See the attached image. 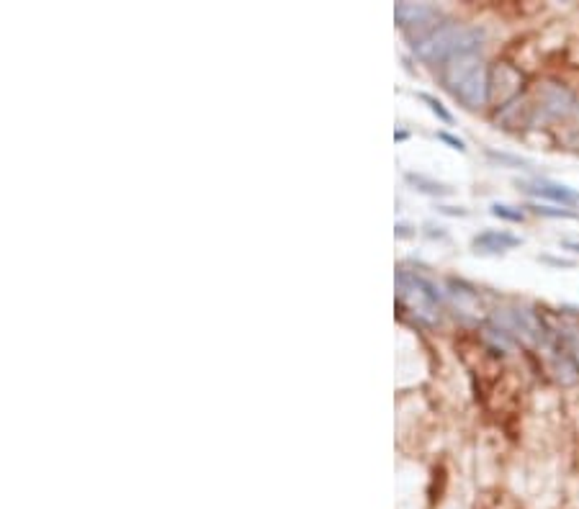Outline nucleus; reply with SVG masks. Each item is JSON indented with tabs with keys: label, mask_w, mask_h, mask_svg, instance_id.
Segmentation results:
<instances>
[{
	"label": "nucleus",
	"mask_w": 579,
	"mask_h": 509,
	"mask_svg": "<svg viewBox=\"0 0 579 509\" xmlns=\"http://www.w3.org/2000/svg\"><path fill=\"white\" fill-rule=\"evenodd\" d=\"M523 245V240L505 229H484L482 235H477L472 240V247L482 254H497V252H507V250H515Z\"/></svg>",
	"instance_id": "9"
},
{
	"label": "nucleus",
	"mask_w": 579,
	"mask_h": 509,
	"mask_svg": "<svg viewBox=\"0 0 579 509\" xmlns=\"http://www.w3.org/2000/svg\"><path fill=\"white\" fill-rule=\"evenodd\" d=\"M440 8L432 6V3H397L394 8V18H397V26L404 31V36L415 44L423 36H427L432 28H438V18H440Z\"/></svg>",
	"instance_id": "3"
},
{
	"label": "nucleus",
	"mask_w": 579,
	"mask_h": 509,
	"mask_svg": "<svg viewBox=\"0 0 579 509\" xmlns=\"http://www.w3.org/2000/svg\"><path fill=\"white\" fill-rule=\"evenodd\" d=\"M520 191L528 195H536V198H546L551 203H559V206L569 208L579 203V191L569 186H561V183L553 181H536V183H518Z\"/></svg>",
	"instance_id": "8"
},
{
	"label": "nucleus",
	"mask_w": 579,
	"mask_h": 509,
	"mask_svg": "<svg viewBox=\"0 0 579 509\" xmlns=\"http://www.w3.org/2000/svg\"><path fill=\"white\" fill-rule=\"evenodd\" d=\"M404 181L410 183L415 191H420V193L425 195H432V198H443V195L453 193V188H448L445 183L432 181V178H427V175L423 173H404Z\"/></svg>",
	"instance_id": "10"
},
{
	"label": "nucleus",
	"mask_w": 579,
	"mask_h": 509,
	"mask_svg": "<svg viewBox=\"0 0 579 509\" xmlns=\"http://www.w3.org/2000/svg\"><path fill=\"white\" fill-rule=\"evenodd\" d=\"M487 157L494 160L502 168H531V160L520 157V154H510V152H497V149H487Z\"/></svg>",
	"instance_id": "13"
},
{
	"label": "nucleus",
	"mask_w": 579,
	"mask_h": 509,
	"mask_svg": "<svg viewBox=\"0 0 579 509\" xmlns=\"http://www.w3.org/2000/svg\"><path fill=\"white\" fill-rule=\"evenodd\" d=\"M394 232H397V237H412L410 224H397V227H394Z\"/></svg>",
	"instance_id": "18"
},
{
	"label": "nucleus",
	"mask_w": 579,
	"mask_h": 509,
	"mask_svg": "<svg viewBox=\"0 0 579 509\" xmlns=\"http://www.w3.org/2000/svg\"><path fill=\"white\" fill-rule=\"evenodd\" d=\"M397 283H399L402 296L418 301L420 316H425L427 322H435V319H438V314H440L438 309H440V301H443V294H440V289L435 286V283L423 278V275L407 273V270H399Z\"/></svg>",
	"instance_id": "4"
},
{
	"label": "nucleus",
	"mask_w": 579,
	"mask_h": 509,
	"mask_svg": "<svg viewBox=\"0 0 579 509\" xmlns=\"http://www.w3.org/2000/svg\"><path fill=\"white\" fill-rule=\"evenodd\" d=\"M435 136H438V139L443 141V144H448L451 149H458V152H466V141L461 139V136H453L451 132H438Z\"/></svg>",
	"instance_id": "15"
},
{
	"label": "nucleus",
	"mask_w": 579,
	"mask_h": 509,
	"mask_svg": "<svg viewBox=\"0 0 579 509\" xmlns=\"http://www.w3.org/2000/svg\"><path fill=\"white\" fill-rule=\"evenodd\" d=\"M564 247H566V250H572V252H577V254H579V242H564Z\"/></svg>",
	"instance_id": "19"
},
{
	"label": "nucleus",
	"mask_w": 579,
	"mask_h": 509,
	"mask_svg": "<svg viewBox=\"0 0 579 509\" xmlns=\"http://www.w3.org/2000/svg\"><path fill=\"white\" fill-rule=\"evenodd\" d=\"M440 82L469 111L489 103V70L479 54H464L440 68Z\"/></svg>",
	"instance_id": "2"
},
{
	"label": "nucleus",
	"mask_w": 579,
	"mask_h": 509,
	"mask_svg": "<svg viewBox=\"0 0 579 509\" xmlns=\"http://www.w3.org/2000/svg\"><path fill=\"white\" fill-rule=\"evenodd\" d=\"M523 73L515 70L512 65H497L489 73V101L499 103V108H505L507 103H512L515 98H520L523 90Z\"/></svg>",
	"instance_id": "7"
},
{
	"label": "nucleus",
	"mask_w": 579,
	"mask_h": 509,
	"mask_svg": "<svg viewBox=\"0 0 579 509\" xmlns=\"http://www.w3.org/2000/svg\"><path fill=\"white\" fill-rule=\"evenodd\" d=\"M538 260L553 268H574V260H564V257H553V254H538Z\"/></svg>",
	"instance_id": "16"
},
{
	"label": "nucleus",
	"mask_w": 579,
	"mask_h": 509,
	"mask_svg": "<svg viewBox=\"0 0 579 509\" xmlns=\"http://www.w3.org/2000/svg\"><path fill=\"white\" fill-rule=\"evenodd\" d=\"M536 216H543V219H579L577 211H569L564 206H543V203H533L528 206Z\"/></svg>",
	"instance_id": "12"
},
{
	"label": "nucleus",
	"mask_w": 579,
	"mask_h": 509,
	"mask_svg": "<svg viewBox=\"0 0 579 509\" xmlns=\"http://www.w3.org/2000/svg\"><path fill=\"white\" fill-rule=\"evenodd\" d=\"M494 322L499 329H505L507 335L520 337L526 342L541 340V322L531 309H497Z\"/></svg>",
	"instance_id": "6"
},
{
	"label": "nucleus",
	"mask_w": 579,
	"mask_h": 509,
	"mask_svg": "<svg viewBox=\"0 0 579 509\" xmlns=\"http://www.w3.org/2000/svg\"><path fill=\"white\" fill-rule=\"evenodd\" d=\"M579 101L577 95L569 90L566 85L559 82H543L538 90V116H543L546 121H566L577 114Z\"/></svg>",
	"instance_id": "5"
},
{
	"label": "nucleus",
	"mask_w": 579,
	"mask_h": 509,
	"mask_svg": "<svg viewBox=\"0 0 579 509\" xmlns=\"http://www.w3.org/2000/svg\"><path fill=\"white\" fill-rule=\"evenodd\" d=\"M489 214L502 221H510V224H523V221H526V211H523V208L507 206V203H492Z\"/></svg>",
	"instance_id": "11"
},
{
	"label": "nucleus",
	"mask_w": 579,
	"mask_h": 509,
	"mask_svg": "<svg viewBox=\"0 0 579 509\" xmlns=\"http://www.w3.org/2000/svg\"><path fill=\"white\" fill-rule=\"evenodd\" d=\"M487 31L482 26H466V23H453L445 21L430 34L423 36L412 44V52L420 62L427 65H445V62L464 57V54H479L484 47Z\"/></svg>",
	"instance_id": "1"
},
{
	"label": "nucleus",
	"mask_w": 579,
	"mask_h": 509,
	"mask_svg": "<svg viewBox=\"0 0 579 509\" xmlns=\"http://www.w3.org/2000/svg\"><path fill=\"white\" fill-rule=\"evenodd\" d=\"M438 214H445V216H469V211L461 206H438Z\"/></svg>",
	"instance_id": "17"
},
{
	"label": "nucleus",
	"mask_w": 579,
	"mask_h": 509,
	"mask_svg": "<svg viewBox=\"0 0 579 509\" xmlns=\"http://www.w3.org/2000/svg\"><path fill=\"white\" fill-rule=\"evenodd\" d=\"M418 98L425 103V106L430 108L432 114L438 116V119L443 121V124H453V116H451V111H448V108H445L443 103H440L438 98H435V95H430V93H418Z\"/></svg>",
	"instance_id": "14"
}]
</instances>
